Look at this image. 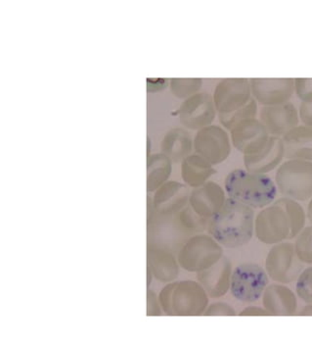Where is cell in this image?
Returning <instances> with one entry per match:
<instances>
[{"mask_svg":"<svg viewBox=\"0 0 312 352\" xmlns=\"http://www.w3.org/2000/svg\"><path fill=\"white\" fill-rule=\"evenodd\" d=\"M263 305L272 316H293L298 310L296 294L283 284L266 287L263 294Z\"/></svg>","mask_w":312,"mask_h":352,"instance_id":"19","label":"cell"},{"mask_svg":"<svg viewBox=\"0 0 312 352\" xmlns=\"http://www.w3.org/2000/svg\"><path fill=\"white\" fill-rule=\"evenodd\" d=\"M173 161L164 153L152 154L147 161V190L149 192H155L167 183L171 171Z\"/></svg>","mask_w":312,"mask_h":352,"instance_id":"24","label":"cell"},{"mask_svg":"<svg viewBox=\"0 0 312 352\" xmlns=\"http://www.w3.org/2000/svg\"><path fill=\"white\" fill-rule=\"evenodd\" d=\"M195 151L212 165L220 164L231 153L230 138L226 130L219 126L210 125L201 129L193 142Z\"/></svg>","mask_w":312,"mask_h":352,"instance_id":"9","label":"cell"},{"mask_svg":"<svg viewBox=\"0 0 312 352\" xmlns=\"http://www.w3.org/2000/svg\"><path fill=\"white\" fill-rule=\"evenodd\" d=\"M224 256L221 245L213 236H192L181 248L178 263L188 272H202L215 265Z\"/></svg>","mask_w":312,"mask_h":352,"instance_id":"5","label":"cell"},{"mask_svg":"<svg viewBox=\"0 0 312 352\" xmlns=\"http://www.w3.org/2000/svg\"><path fill=\"white\" fill-rule=\"evenodd\" d=\"M307 218H309V222L312 224V199L309 201V206H307Z\"/></svg>","mask_w":312,"mask_h":352,"instance_id":"38","label":"cell"},{"mask_svg":"<svg viewBox=\"0 0 312 352\" xmlns=\"http://www.w3.org/2000/svg\"><path fill=\"white\" fill-rule=\"evenodd\" d=\"M299 116L304 125L312 128V102H302L300 105Z\"/></svg>","mask_w":312,"mask_h":352,"instance_id":"34","label":"cell"},{"mask_svg":"<svg viewBox=\"0 0 312 352\" xmlns=\"http://www.w3.org/2000/svg\"><path fill=\"white\" fill-rule=\"evenodd\" d=\"M268 283L269 277L263 267L254 263L241 264L231 275V294L241 302H256L263 296Z\"/></svg>","mask_w":312,"mask_h":352,"instance_id":"6","label":"cell"},{"mask_svg":"<svg viewBox=\"0 0 312 352\" xmlns=\"http://www.w3.org/2000/svg\"><path fill=\"white\" fill-rule=\"evenodd\" d=\"M295 93L302 102H312V79L311 78H296Z\"/></svg>","mask_w":312,"mask_h":352,"instance_id":"31","label":"cell"},{"mask_svg":"<svg viewBox=\"0 0 312 352\" xmlns=\"http://www.w3.org/2000/svg\"><path fill=\"white\" fill-rule=\"evenodd\" d=\"M254 233L265 245H277L289 239L291 225L286 211L275 204L265 207L254 219Z\"/></svg>","mask_w":312,"mask_h":352,"instance_id":"8","label":"cell"},{"mask_svg":"<svg viewBox=\"0 0 312 352\" xmlns=\"http://www.w3.org/2000/svg\"><path fill=\"white\" fill-rule=\"evenodd\" d=\"M277 190L282 195L297 201L312 199V161L288 160L275 175Z\"/></svg>","mask_w":312,"mask_h":352,"instance_id":"4","label":"cell"},{"mask_svg":"<svg viewBox=\"0 0 312 352\" xmlns=\"http://www.w3.org/2000/svg\"><path fill=\"white\" fill-rule=\"evenodd\" d=\"M169 85L167 79H148L147 80V89L148 93H157L166 89Z\"/></svg>","mask_w":312,"mask_h":352,"instance_id":"35","label":"cell"},{"mask_svg":"<svg viewBox=\"0 0 312 352\" xmlns=\"http://www.w3.org/2000/svg\"><path fill=\"white\" fill-rule=\"evenodd\" d=\"M296 291L307 305H312V266L304 269L297 280Z\"/></svg>","mask_w":312,"mask_h":352,"instance_id":"30","label":"cell"},{"mask_svg":"<svg viewBox=\"0 0 312 352\" xmlns=\"http://www.w3.org/2000/svg\"><path fill=\"white\" fill-rule=\"evenodd\" d=\"M147 314L149 316H160L162 315V310H160V300H158L157 296H156L154 292L148 291V296H147Z\"/></svg>","mask_w":312,"mask_h":352,"instance_id":"33","label":"cell"},{"mask_svg":"<svg viewBox=\"0 0 312 352\" xmlns=\"http://www.w3.org/2000/svg\"><path fill=\"white\" fill-rule=\"evenodd\" d=\"M189 197L187 186L178 182H167L156 190L153 199L154 209L159 215H173L187 206Z\"/></svg>","mask_w":312,"mask_h":352,"instance_id":"16","label":"cell"},{"mask_svg":"<svg viewBox=\"0 0 312 352\" xmlns=\"http://www.w3.org/2000/svg\"><path fill=\"white\" fill-rule=\"evenodd\" d=\"M285 157V146L280 137L270 135L267 142L258 153L244 155V165L252 173L267 174L278 167Z\"/></svg>","mask_w":312,"mask_h":352,"instance_id":"15","label":"cell"},{"mask_svg":"<svg viewBox=\"0 0 312 352\" xmlns=\"http://www.w3.org/2000/svg\"><path fill=\"white\" fill-rule=\"evenodd\" d=\"M226 200V192L219 184L206 182L190 193L189 206L200 216L210 220L221 208Z\"/></svg>","mask_w":312,"mask_h":352,"instance_id":"17","label":"cell"},{"mask_svg":"<svg viewBox=\"0 0 312 352\" xmlns=\"http://www.w3.org/2000/svg\"><path fill=\"white\" fill-rule=\"evenodd\" d=\"M193 148V140L190 133L183 129H171L166 133L160 151L174 163L182 162L190 155Z\"/></svg>","mask_w":312,"mask_h":352,"instance_id":"22","label":"cell"},{"mask_svg":"<svg viewBox=\"0 0 312 352\" xmlns=\"http://www.w3.org/2000/svg\"><path fill=\"white\" fill-rule=\"evenodd\" d=\"M259 120L270 135L282 138L299 126V110L290 101L283 104L263 107L259 112Z\"/></svg>","mask_w":312,"mask_h":352,"instance_id":"14","label":"cell"},{"mask_svg":"<svg viewBox=\"0 0 312 352\" xmlns=\"http://www.w3.org/2000/svg\"><path fill=\"white\" fill-rule=\"evenodd\" d=\"M269 137L265 125L256 118L244 120L231 130L234 147L244 155L258 153Z\"/></svg>","mask_w":312,"mask_h":352,"instance_id":"13","label":"cell"},{"mask_svg":"<svg viewBox=\"0 0 312 352\" xmlns=\"http://www.w3.org/2000/svg\"><path fill=\"white\" fill-rule=\"evenodd\" d=\"M208 231L224 248H242L254 236V209L229 197L208 220Z\"/></svg>","mask_w":312,"mask_h":352,"instance_id":"1","label":"cell"},{"mask_svg":"<svg viewBox=\"0 0 312 352\" xmlns=\"http://www.w3.org/2000/svg\"><path fill=\"white\" fill-rule=\"evenodd\" d=\"M162 309L171 316H200L208 306V294L194 280H181L167 285L159 298Z\"/></svg>","mask_w":312,"mask_h":352,"instance_id":"3","label":"cell"},{"mask_svg":"<svg viewBox=\"0 0 312 352\" xmlns=\"http://www.w3.org/2000/svg\"><path fill=\"white\" fill-rule=\"evenodd\" d=\"M232 272L230 260L224 255L215 265L197 274V278L208 296L219 298L230 289Z\"/></svg>","mask_w":312,"mask_h":352,"instance_id":"18","label":"cell"},{"mask_svg":"<svg viewBox=\"0 0 312 352\" xmlns=\"http://www.w3.org/2000/svg\"><path fill=\"white\" fill-rule=\"evenodd\" d=\"M274 204L281 206L286 211L287 215H288L291 225V233L289 239L297 238L298 234L306 226L307 214L304 207L300 206L297 200L285 197L276 200V201H274Z\"/></svg>","mask_w":312,"mask_h":352,"instance_id":"25","label":"cell"},{"mask_svg":"<svg viewBox=\"0 0 312 352\" xmlns=\"http://www.w3.org/2000/svg\"><path fill=\"white\" fill-rule=\"evenodd\" d=\"M302 270L304 263L297 256L293 243H277L266 256V273L270 279L279 284H290L298 280Z\"/></svg>","mask_w":312,"mask_h":352,"instance_id":"7","label":"cell"},{"mask_svg":"<svg viewBox=\"0 0 312 352\" xmlns=\"http://www.w3.org/2000/svg\"><path fill=\"white\" fill-rule=\"evenodd\" d=\"M147 254L148 268L152 271L156 279L160 282L169 283L178 277L180 268L178 262L173 253L169 252L167 248L149 245Z\"/></svg>","mask_w":312,"mask_h":352,"instance_id":"20","label":"cell"},{"mask_svg":"<svg viewBox=\"0 0 312 352\" xmlns=\"http://www.w3.org/2000/svg\"><path fill=\"white\" fill-rule=\"evenodd\" d=\"M300 316H312V305H307L299 313Z\"/></svg>","mask_w":312,"mask_h":352,"instance_id":"37","label":"cell"},{"mask_svg":"<svg viewBox=\"0 0 312 352\" xmlns=\"http://www.w3.org/2000/svg\"><path fill=\"white\" fill-rule=\"evenodd\" d=\"M256 114H258V102L254 98H252L245 107L239 108L236 111L230 112V113L219 114V117L220 123L224 125V128L231 131L240 122L247 119L256 118Z\"/></svg>","mask_w":312,"mask_h":352,"instance_id":"26","label":"cell"},{"mask_svg":"<svg viewBox=\"0 0 312 352\" xmlns=\"http://www.w3.org/2000/svg\"><path fill=\"white\" fill-rule=\"evenodd\" d=\"M178 114L181 124L185 128L199 131L212 124L217 109L211 94L198 93L183 101Z\"/></svg>","mask_w":312,"mask_h":352,"instance_id":"11","label":"cell"},{"mask_svg":"<svg viewBox=\"0 0 312 352\" xmlns=\"http://www.w3.org/2000/svg\"><path fill=\"white\" fill-rule=\"evenodd\" d=\"M204 315L206 316H235L237 313L232 306L224 302H217L206 308Z\"/></svg>","mask_w":312,"mask_h":352,"instance_id":"32","label":"cell"},{"mask_svg":"<svg viewBox=\"0 0 312 352\" xmlns=\"http://www.w3.org/2000/svg\"><path fill=\"white\" fill-rule=\"evenodd\" d=\"M206 220L208 219L195 212L190 206L184 207L178 212V222L180 226L192 233L203 231L206 225L208 224V221Z\"/></svg>","mask_w":312,"mask_h":352,"instance_id":"28","label":"cell"},{"mask_svg":"<svg viewBox=\"0 0 312 352\" xmlns=\"http://www.w3.org/2000/svg\"><path fill=\"white\" fill-rule=\"evenodd\" d=\"M287 160L312 161V128L295 126L282 137Z\"/></svg>","mask_w":312,"mask_h":352,"instance_id":"21","label":"cell"},{"mask_svg":"<svg viewBox=\"0 0 312 352\" xmlns=\"http://www.w3.org/2000/svg\"><path fill=\"white\" fill-rule=\"evenodd\" d=\"M169 82L171 93L181 100H187L190 96L198 94L203 86L202 79H171Z\"/></svg>","mask_w":312,"mask_h":352,"instance_id":"27","label":"cell"},{"mask_svg":"<svg viewBox=\"0 0 312 352\" xmlns=\"http://www.w3.org/2000/svg\"><path fill=\"white\" fill-rule=\"evenodd\" d=\"M151 140L148 139V156H150Z\"/></svg>","mask_w":312,"mask_h":352,"instance_id":"39","label":"cell"},{"mask_svg":"<svg viewBox=\"0 0 312 352\" xmlns=\"http://www.w3.org/2000/svg\"><path fill=\"white\" fill-rule=\"evenodd\" d=\"M240 316H272L265 308L259 306H249L239 313Z\"/></svg>","mask_w":312,"mask_h":352,"instance_id":"36","label":"cell"},{"mask_svg":"<svg viewBox=\"0 0 312 352\" xmlns=\"http://www.w3.org/2000/svg\"><path fill=\"white\" fill-rule=\"evenodd\" d=\"M295 250L302 263L312 265V226L304 228L298 234Z\"/></svg>","mask_w":312,"mask_h":352,"instance_id":"29","label":"cell"},{"mask_svg":"<svg viewBox=\"0 0 312 352\" xmlns=\"http://www.w3.org/2000/svg\"><path fill=\"white\" fill-rule=\"evenodd\" d=\"M226 190L230 199L252 208H265L275 201L277 186L266 174L236 169L227 175Z\"/></svg>","mask_w":312,"mask_h":352,"instance_id":"2","label":"cell"},{"mask_svg":"<svg viewBox=\"0 0 312 352\" xmlns=\"http://www.w3.org/2000/svg\"><path fill=\"white\" fill-rule=\"evenodd\" d=\"M252 98L250 80L244 78H228L220 80L213 96L219 114L236 111L245 107Z\"/></svg>","mask_w":312,"mask_h":352,"instance_id":"10","label":"cell"},{"mask_svg":"<svg viewBox=\"0 0 312 352\" xmlns=\"http://www.w3.org/2000/svg\"><path fill=\"white\" fill-rule=\"evenodd\" d=\"M215 173L213 165L199 154H190L181 162V177L194 188L203 186Z\"/></svg>","mask_w":312,"mask_h":352,"instance_id":"23","label":"cell"},{"mask_svg":"<svg viewBox=\"0 0 312 352\" xmlns=\"http://www.w3.org/2000/svg\"><path fill=\"white\" fill-rule=\"evenodd\" d=\"M250 84L252 98L263 107L289 102L295 93V79L293 78H252Z\"/></svg>","mask_w":312,"mask_h":352,"instance_id":"12","label":"cell"}]
</instances>
